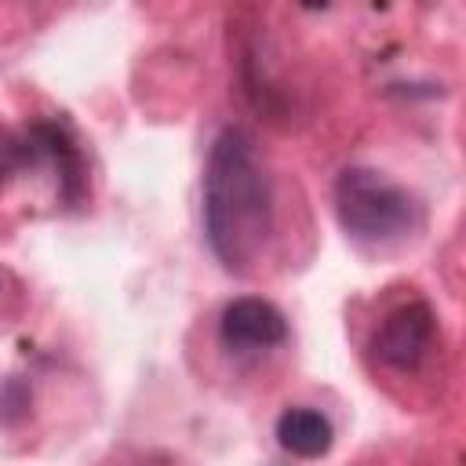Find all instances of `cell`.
Here are the masks:
<instances>
[{"mask_svg": "<svg viewBox=\"0 0 466 466\" xmlns=\"http://www.w3.org/2000/svg\"><path fill=\"white\" fill-rule=\"evenodd\" d=\"M204 237L218 266L248 277L262 266L273 237V182L258 142L244 127H222L204 164Z\"/></svg>", "mask_w": 466, "mask_h": 466, "instance_id": "1", "label": "cell"}, {"mask_svg": "<svg viewBox=\"0 0 466 466\" xmlns=\"http://www.w3.org/2000/svg\"><path fill=\"white\" fill-rule=\"evenodd\" d=\"M339 226L360 244H397L422 229V200L375 167H346L335 178Z\"/></svg>", "mask_w": 466, "mask_h": 466, "instance_id": "2", "label": "cell"}, {"mask_svg": "<svg viewBox=\"0 0 466 466\" xmlns=\"http://www.w3.org/2000/svg\"><path fill=\"white\" fill-rule=\"evenodd\" d=\"M433 335H437L433 306L422 299H411V302H400L397 309H390L382 317V324L375 328L371 350L386 368L415 371L422 364V357L430 353Z\"/></svg>", "mask_w": 466, "mask_h": 466, "instance_id": "3", "label": "cell"}, {"mask_svg": "<svg viewBox=\"0 0 466 466\" xmlns=\"http://www.w3.org/2000/svg\"><path fill=\"white\" fill-rule=\"evenodd\" d=\"M25 131L29 153H33V167L51 164L58 175V197L69 208H80L87 200V157L80 149V142L73 138V131L62 120H33Z\"/></svg>", "mask_w": 466, "mask_h": 466, "instance_id": "4", "label": "cell"}, {"mask_svg": "<svg viewBox=\"0 0 466 466\" xmlns=\"http://www.w3.org/2000/svg\"><path fill=\"white\" fill-rule=\"evenodd\" d=\"M218 335L237 353L269 350V346H280L288 339V320H284V313L269 299L240 295V299H233V302L222 306Z\"/></svg>", "mask_w": 466, "mask_h": 466, "instance_id": "5", "label": "cell"}, {"mask_svg": "<svg viewBox=\"0 0 466 466\" xmlns=\"http://www.w3.org/2000/svg\"><path fill=\"white\" fill-rule=\"evenodd\" d=\"M277 444L299 459H320L335 444V426L317 408H284L277 419Z\"/></svg>", "mask_w": 466, "mask_h": 466, "instance_id": "6", "label": "cell"}, {"mask_svg": "<svg viewBox=\"0 0 466 466\" xmlns=\"http://www.w3.org/2000/svg\"><path fill=\"white\" fill-rule=\"evenodd\" d=\"M25 167H33V153H29L25 131H11V127L0 124V186H7Z\"/></svg>", "mask_w": 466, "mask_h": 466, "instance_id": "7", "label": "cell"}, {"mask_svg": "<svg viewBox=\"0 0 466 466\" xmlns=\"http://www.w3.org/2000/svg\"><path fill=\"white\" fill-rule=\"evenodd\" d=\"M29 411V386L22 379H4L0 382V422H18Z\"/></svg>", "mask_w": 466, "mask_h": 466, "instance_id": "8", "label": "cell"}]
</instances>
